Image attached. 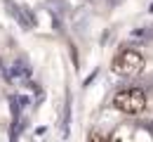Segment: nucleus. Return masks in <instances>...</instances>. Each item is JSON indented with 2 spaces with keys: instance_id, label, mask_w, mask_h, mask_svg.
Instances as JSON below:
<instances>
[{
  "instance_id": "obj_3",
  "label": "nucleus",
  "mask_w": 153,
  "mask_h": 142,
  "mask_svg": "<svg viewBox=\"0 0 153 142\" xmlns=\"http://www.w3.org/2000/svg\"><path fill=\"white\" fill-rule=\"evenodd\" d=\"M87 142H108V135H106V133H101V130H94V133H90Z\"/></svg>"
},
{
  "instance_id": "obj_1",
  "label": "nucleus",
  "mask_w": 153,
  "mask_h": 142,
  "mask_svg": "<svg viewBox=\"0 0 153 142\" xmlns=\"http://www.w3.org/2000/svg\"><path fill=\"white\" fill-rule=\"evenodd\" d=\"M113 107L120 114L137 116L146 109V92L141 88H123L113 95Z\"/></svg>"
},
{
  "instance_id": "obj_2",
  "label": "nucleus",
  "mask_w": 153,
  "mask_h": 142,
  "mask_svg": "<svg viewBox=\"0 0 153 142\" xmlns=\"http://www.w3.org/2000/svg\"><path fill=\"white\" fill-rule=\"evenodd\" d=\"M146 66V59L139 50L134 47H125L113 57V71L120 76H139Z\"/></svg>"
}]
</instances>
